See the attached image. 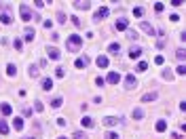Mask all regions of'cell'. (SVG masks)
I'll return each mask as SVG.
<instances>
[{
	"mask_svg": "<svg viewBox=\"0 0 186 139\" xmlns=\"http://www.w3.org/2000/svg\"><path fill=\"white\" fill-rule=\"evenodd\" d=\"M81 46H83V38H81V36H76V34L68 36V45H66V48H68L70 53H76Z\"/></svg>",
	"mask_w": 186,
	"mask_h": 139,
	"instance_id": "6da1fadb",
	"label": "cell"
},
{
	"mask_svg": "<svg viewBox=\"0 0 186 139\" xmlns=\"http://www.w3.org/2000/svg\"><path fill=\"white\" fill-rule=\"evenodd\" d=\"M19 13H21V21H23V23H30V21L34 19V15H32V11H30L28 4H21V6H19Z\"/></svg>",
	"mask_w": 186,
	"mask_h": 139,
	"instance_id": "7a4b0ae2",
	"label": "cell"
},
{
	"mask_svg": "<svg viewBox=\"0 0 186 139\" xmlns=\"http://www.w3.org/2000/svg\"><path fill=\"white\" fill-rule=\"evenodd\" d=\"M127 25H129V21H127L125 17H121V19H116L114 30H116V32H127Z\"/></svg>",
	"mask_w": 186,
	"mask_h": 139,
	"instance_id": "3957f363",
	"label": "cell"
},
{
	"mask_svg": "<svg viewBox=\"0 0 186 139\" xmlns=\"http://www.w3.org/2000/svg\"><path fill=\"white\" fill-rule=\"evenodd\" d=\"M121 78H123V76H121L119 72H108L106 82H108V84H119V82H121Z\"/></svg>",
	"mask_w": 186,
	"mask_h": 139,
	"instance_id": "277c9868",
	"label": "cell"
},
{
	"mask_svg": "<svg viewBox=\"0 0 186 139\" xmlns=\"http://www.w3.org/2000/svg\"><path fill=\"white\" fill-rule=\"evenodd\" d=\"M136 87H138V80H136V76H133V74L125 76V89H127V91H131V89H136Z\"/></svg>",
	"mask_w": 186,
	"mask_h": 139,
	"instance_id": "5b68a950",
	"label": "cell"
},
{
	"mask_svg": "<svg viewBox=\"0 0 186 139\" xmlns=\"http://www.w3.org/2000/svg\"><path fill=\"white\" fill-rule=\"evenodd\" d=\"M108 13H110V8L102 6V8H99V11H97V13L93 15V19H95V21H102V19H106V17H108Z\"/></svg>",
	"mask_w": 186,
	"mask_h": 139,
	"instance_id": "8992f818",
	"label": "cell"
},
{
	"mask_svg": "<svg viewBox=\"0 0 186 139\" xmlns=\"http://www.w3.org/2000/svg\"><path fill=\"white\" fill-rule=\"evenodd\" d=\"M95 63H97V68H108V65H110V59H108L106 55H99V57L95 59Z\"/></svg>",
	"mask_w": 186,
	"mask_h": 139,
	"instance_id": "52a82bcc",
	"label": "cell"
},
{
	"mask_svg": "<svg viewBox=\"0 0 186 139\" xmlns=\"http://www.w3.org/2000/svg\"><path fill=\"white\" fill-rule=\"evenodd\" d=\"M140 28H142V32H146L148 36H154V28H152L150 23H146V21H142V23H140Z\"/></svg>",
	"mask_w": 186,
	"mask_h": 139,
	"instance_id": "ba28073f",
	"label": "cell"
},
{
	"mask_svg": "<svg viewBox=\"0 0 186 139\" xmlns=\"http://www.w3.org/2000/svg\"><path fill=\"white\" fill-rule=\"evenodd\" d=\"M74 65H76L78 70H81V68H87V65H89V57H85V55H83V57H78Z\"/></svg>",
	"mask_w": 186,
	"mask_h": 139,
	"instance_id": "9c48e42d",
	"label": "cell"
},
{
	"mask_svg": "<svg viewBox=\"0 0 186 139\" xmlns=\"http://www.w3.org/2000/svg\"><path fill=\"white\" fill-rule=\"evenodd\" d=\"M119 122H121V120H119L116 116H106V118H104V124H106V127H114V124H119Z\"/></svg>",
	"mask_w": 186,
	"mask_h": 139,
	"instance_id": "30bf717a",
	"label": "cell"
},
{
	"mask_svg": "<svg viewBox=\"0 0 186 139\" xmlns=\"http://www.w3.org/2000/svg\"><path fill=\"white\" fill-rule=\"evenodd\" d=\"M140 55H142V48H140V46H131V48H129V57H131V59H138Z\"/></svg>",
	"mask_w": 186,
	"mask_h": 139,
	"instance_id": "8fae6325",
	"label": "cell"
},
{
	"mask_svg": "<svg viewBox=\"0 0 186 139\" xmlns=\"http://www.w3.org/2000/svg\"><path fill=\"white\" fill-rule=\"evenodd\" d=\"M46 53H49V57H51V59H59V55H61V53H59V48H55V46L46 48Z\"/></svg>",
	"mask_w": 186,
	"mask_h": 139,
	"instance_id": "7c38bea8",
	"label": "cell"
},
{
	"mask_svg": "<svg viewBox=\"0 0 186 139\" xmlns=\"http://www.w3.org/2000/svg\"><path fill=\"white\" fill-rule=\"evenodd\" d=\"M11 112H13V108H11L9 103H0V114H2V116H9Z\"/></svg>",
	"mask_w": 186,
	"mask_h": 139,
	"instance_id": "4fadbf2b",
	"label": "cell"
},
{
	"mask_svg": "<svg viewBox=\"0 0 186 139\" xmlns=\"http://www.w3.org/2000/svg\"><path fill=\"white\" fill-rule=\"evenodd\" d=\"M131 116H133L136 120H142V118H144V110H142V108H133V112H131Z\"/></svg>",
	"mask_w": 186,
	"mask_h": 139,
	"instance_id": "5bb4252c",
	"label": "cell"
},
{
	"mask_svg": "<svg viewBox=\"0 0 186 139\" xmlns=\"http://www.w3.org/2000/svg\"><path fill=\"white\" fill-rule=\"evenodd\" d=\"M108 51H110L112 55H119V53H121V45H119V42H112V45L108 46Z\"/></svg>",
	"mask_w": 186,
	"mask_h": 139,
	"instance_id": "9a60e30c",
	"label": "cell"
},
{
	"mask_svg": "<svg viewBox=\"0 0 186 139\" xmlns=\"http://www.w3.org/2000/svg\"><path fill=\"white\" fill-rule=\"evenodd\" d=\"M34 36H36V34H34V30L28 25V28H26V40H28V42H32V40H34Z\"/></svg>",
	"mask_w": 186,
	"mask_h": 139,
	"instance_id": "2e32d148",
	"label": "cell"
},
{
	"mask_svg": "<svg viewBox=\"0 0 186 139\" xmlns=\"http://www.w3.org/2000/svg\"><path fill=\"white\" fill-rule=\"evenodd\" d=\"M6 74H9V76H17V65H15V63H9V65H6Z\"/></svg>",
	"mask_w": 186,
	"mask_h": 139,
	"instance_id": "e0dca14e",
	"label": "cell"
},
{
	"mask_svg": "<svg viewBox=\"0 0 186 139\" xmlns=\"http://www.w3.org/2000/svg\"><path fill=\"white\" fill-rule=\"evenodd\" d=\"M0 21H2V23H4V25H9V23H11V21H13V19H11V15H9V13H6V11H4V13H2V15H0Z\"/></svg>",
	"mask_w": 186,
	"mask_h": 139,
	"instance_id": "ac0fdd59",
	"label": "cell"
},
{
	"mask_svg": "<svg viewBox=\"0 0 186 139\" xmlns=\"http://www.w3.org/2000/svg\"><path fill=\"white\" fill-rule=\"evenodd\" d=\"M28 74H30L32 78H38V65H30V68H28Z\"/></svg>",
	"mask_w": 186,
	"mask_h": 139,
	"instance_id": "d6986e66",
	"label": "cell"
},
{
	"mask_svg": "<svg viewBox=\"0 0 186 139\" xmlns=\"http://www.w3.org/2000/svg\"><path fill=\"white\" fill-rule=\"evenodd\" d=\"M159 95L157 93H146V95H142V101H154Z\"/></svg>",
	"mask_w": 186,
	"mask_h": 139,
	"instance_id": "ffe728a7",
	"label": "cell"
},
{
	"mask_svg": "<svg viewBox=\"0 0 186 139\" xmlns=\"http://www.w3.org/2000/svg\"><path fill=\"white\" fill-rule=\"evenodd\" d=\"M13 127H15V131H21L23 129V118H15L13 120Z\"/></svg>",
	"mask_w": 186,
	"mask_h": 139,
	"instance_id": "44dd1931",
	"label": "cell"
},
{
	"mask_svg": "<svg viewBox=\"0 0 186 139\" xmlns=\"http://www.w3.org/2000/svg\"><path fill=\"white\" fill-rule=\"evenodd\" d=\"M157 131H159V133H165V131H167V122H165V120H159V122H157Z\"/></svg>",
	"mask_w": 186,
	"mask_h": 139,
	"instance_id": "7402d4cb",
	"label": "cell"
},
{
	"mask_svg": "<svg viewBox=\"0 0 186 139\" xmlns=\"http://www.w3.org/2000/svg\"><path fill=\"white\" fill-rule=\"evenodd\" d=\"M43 89H45V91H51V89H53V80H51V78H45V80H43Z\"/></svg>",
	"mask_w": 186,
	"mask_h": 139,
	"instance_id": "603a6c76",
	"label": "cell"
},
{
	"mask_svg": "<svg viewBox=\"0 0 186 139\" xmlns=\"http://www.w3.org/2000/svg\"><path fill=\"white\" fill-rule=\"evenodd\" d=\"M161 76H163L165 80H174V72H171L169 68H167V70H163V74H161Z\"/></svg>",
	"mask_w": 186,
	"mask_h": 139,
	"instance_id": "cb8c5ba5",
	"label": "cell"
},
{
	"mask_svg": "<svg viewBox=\"0 0 186 139\" xmlns=\"http://www.w3.org/2000/svg\"><path fill=\"white\" fill-rule=\"evenodd\" d=\"M176 57H178V61H184L186 59V51L184 48H178V51H176Z\"/></svg>",
	"mask_w": 186,
	"mask_h": 139,
	"instance_id": "d4e9b609",
	"label": "cell"
},
{
	"mask_svg": "<svg viewBox=\"0 0 186 139\" xmlns=\"http://www.w3.org/2000/svg\"><path fill=\"white\" fill-rule=\"evenodd\" d=\"M57 21H59V23H66V21H68V17H66L64 11H57Z\"/></svg>",
	"mask_w": 186,
	"mask_h": 139,
	"instance_id": "484cf974",
	"label": "cell"
},
{
	"mask_svg": "<svg viewBox=\"0 0 186 139\" xmlns=\"http://www.w3.org/2000/svg\"><path fill=\"white\" fill-rule=\"evenodd\" d=\"M0 133H2V135H6V133H9V124H6L4 120H0Z\"/></svg>",
	"mask_w": 186,
	"mask_h": 139,
	"instance_id": "4316f807",
	"label": "cell"
},
{
	"mask_svg": "<svg viewBox=\"0 0 186 139\" xmlns=\"http://www.w3.org/2000/svg\"><path fill=\"white\" fill-rule=\"evenodd\" d=\"M72 139H89V137H87V133H83V131H76V133L72 135Z\"/></svg>",
	"mask_w": 186,
	"mask_h": 139,
	"instance_id": "83f0119b",
	"label": "cell"
},
{
	"mask_svg": "<svg viewBox=\"0 0 186 139\" xmlns=\"http://www.w3.org/2000/svg\"><path fill=\"white\" fill-rule=\"evenodd\" d=\"M74 6H76V8H83V11H85V8H89L91 4H89V2H74Z\"/></svg>",
	"mask_w": 186,
	"mask_h": 139,
	"instance_id": "f1b7e54d",
	"label": "cell"
},
{
	"mask_svg": "<svg viewBox=\"0 0 186 139\" xmlns=\"http://www.w3.org/2000/svg\"><path fill=\"white\" fill-rule=\"evenodd\" d=\"M81 122H83V127H93V120L89 118V116H85V118H83Z\"/></svg>",
	"mask_w": 186,
	"mask_h": 139,
	"instance_id": "f546056e",
	"label": "cell"
},
{
	"mask_svg": "<svg viewBox=\"0 0 186 139\" xmlns=\"http://www.w3.org/2000/svg\"><path fill=\"white\" fill-rule=\"evenodd\" d=\"M146 70H148V63H146V61H140L138 63V72H146Z\"/></svg>",
	"mask_w": 186,
	"mask_h": 139,
	"instance_id": "4dcf8cb0",
	"label": "cell"
},
{
	"mask_svg": "<svg viewBox=\"0 0 186 139\" xmlns=\"http://www.w3.org/2000/svg\"><path fill=\"white\" fill-rule=\"evenodd\" d=\"M70 21L74 23V28H83V23H81V19H78V17H70Z\"/></svg>",
	"mask_w": 186,
	"mask_h": 139,
	"instance_id": "1f68e13d",
	"label": "cell"
},
{
	"mask_svg": "<svg viewBox=\"0 0 186 139\" xmlns=\"http://www.w3.org/2000/svg\"><path fill=\"white\" fill-rule=\"evenodd\" d=\"M154 63H157V65H163V63H165V57H163V55H157V57H154Z\"/></svg>",
	"mask_w": 186,
	"mask_h": 139,
	"instance_id": "d6a6232c",
	"label": "cell"
},
{
	"mask_svg": "<svg viewBox=\"0 0 186 139\" xmlns=\"http://www.w3.org/2000/svg\"><path fill=\"white\" fill-rule=\"evenodd\" d=\"M61 103H64V99H61V97H55V99H53V103H51V105H53V108H59V105H61Z\"/></svg>",
	"mask_w": 186,
	"mask_h": 139,
	"instance_id": "836d02e7",
	"label": "cell"
},
{
	"mask_svg": "<svg viewBox=\"0 0 186 139\" xmlns=\"http://www.w3.org/2000/svg\"><path fill=\"white\" fill-rule=\"evenodd\" d=\"M106 139H121V137H119V133H114V131H108V133H106Z\"/></svg>",
	"mask_w": 186,
	"mask_h": 139,
	"instance_id": "e575fe53",
	"label": "cell"
},
{
	"mask_svg": "<svg viewBox=\"0 0 186 139\" xmlns=\"http://www.w3.org/2000/svg\"><path fill=\"white\" fill-rule=\"evenodd\" d=\"M133 15H136V17H142V15H144V8H142V6H136V8H133Z\"/></svg>",
	"mask_w": 186,
	"mask_h": 139,
	"instance_id": "d590c367",
	"label": "cell"
},
{
	"mask_svg": "<svg viewBox=\"0 0 186 139\" xmlns=\"http://www.w3.org/2000/svg\"><path fill=\"white\" fill-rule=\"evenodd\" d=\"M176 72H178L180 76H186V65H184V63H182V65H178V70H176Z\"/></svg>",
	"mask_w": 186,
	"mask_h": 139,
	"instance_id": "8d00e7d4",
	"label": "cell"
},
{
	"mask_svg": "<svg viewBox=\"0 0 186 139\" xmlns=\"http://www.w3.org/2000/svg\"><path fill=\"white\" fill-rule=\"evenodd\" d=\"M127 36H129L131 40H138V32H133V30H127Z\"/></svg>",
	"mask_w": 186,
	"mask_h": 139,
	"instance_id": "74e56055",
	"label": "cell"
},
{
	"mask_svg": "<svg viewBox=\"0 0 186 139\" xmlns=\"http://www.w3.org/2000/svg\"><path fill=\"white\" fill-rule=\"evenodd\" d=\"M34 108H36V112H43V101L36 99V101H34Z\"/></svg>",
	"mask_w": 186,
	"mask_h": 139,
	"instance_id": "f35d334b",
	"label": "cell"
},
{
	"mask_svg": "<svg viewBox=\"0 0 186 139\" xmlns=\"http://www.w3.org/2000/svg\"><path fill=\"white\" fill-rule=\"evenodd\" d=\"M64 74H66L64 68H57V70H55V76H57V78H64Z\"/></svg>",
	"mask_w": 186,
	"mask_h": 139,
	"instance_id": "ab89813d",
	"label": "cell"
},
{
	"mask_svg": "<svg viewBox=\"0 0 186 139\" xmlns=\"http://www.w3.org/2000/svg\"><path fill=\"white\" fill-rule=\"evenodd\" d=\"M13 45H15L17 51H21V48H23V42H21V40H17V38H15V42H13Z\"/></svg>",
	"mask_w": 186,
	"mask_h": 139,
	"instance_id": "60d3db41",
	"label": "cell"
},
{
	"mask_svg": "<svg viewBox=\"0 0 186 139\" xmlns=\"http://www.w3.org/2000/svg\"><path fill=\"white\" fill-rule=\"evenodd\" d=\"M163 8H165V6H163V2H157V4H154V11H157V13H161Z\"/></svg>",
	"mask_w": 186,
	"mask_h": 139,
	"instance_id": "b9f144b4",
	"label": "cell"
},
{
	"mask_svg": "<svg viewBox=\"0 0 186 139\" xmlns=\"http://www.w3.org/2000/svg\"><path fill=\"white\" fill-rule=\"evenodd\" d=\"M104 82H106L104 78H95V84H97V87H104Z\"/></svg>",
	"mask_w": 186,
	"mask_h": 139,
	"instance_id": "7bdbcfd3",
	"label": "cell"
},
{
	"mask_svg": "<svg viewBox=\"0 0 186 139\" xmlns=\"http://www.w3.org/2000/svg\"><path fill=\"white\" fill-rule=\"evenodd\" d=\"M23 116H32V108H23Z\"/></svg>",
	"mask_w": 186,
	"mask_h": 139,
	"instance_id": "ee69618b",
	"label": "cell"
},
{
	"mask_svg": "<svg viewBox=\"0 0 186 139\" xmlns=\"http://www.w3.org/2000/svg\"><path fill=\"white\" fill-rule=\"evenodd\" d=\"M34 4H36V6H38V8H43V6H45L46 2H43V0H36V2H34Z\"/></svg>",
	"mask_w": 186,
	"mask_h": 139,
	"instance_id": "f6af8a7d",
	"label": "cell"
},
{
	"mask_svg": "<svg viewBox=\"0 0 186 139\" xmlns=\"http://www.w3.org/2000/svg\"><path fill=\"white\" fill-rule=\"evenodd\" d=\"M57 139H68V137H57Z\"/></svg>",
	"mask_w": 186,
	"mask_h": 139,
	"instance_id": "bcb514c9",
	"label": "cell"
},
{
	"mask_svg": "<svg viewBox=\"0 0 186 139\" xmlns=\"http://www.w3.org/2000/svg\"><path fill=\"white\" fill-rule=\"evenodd\" d=\"M23 139H34V137H23Z\"/></svg>",
	"mask_w": 186,
	"mask_h": 139,
	"instance_id": "7dc6e473",
	"label": "cell"
}]
</instances>
